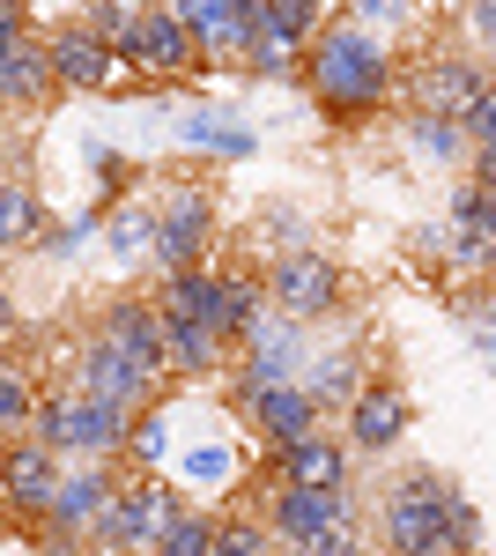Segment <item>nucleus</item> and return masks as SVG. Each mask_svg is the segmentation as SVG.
Wrapping results in <instances>:
<instances>
[{"label": "nucleus", "instance_id": "obj_1", "mask_svg": "<svg viewBox=\"0 0 496 556\" xmlns=\"http://www.w3.org/2000/svg\"><path fill=\"white\" fill-rule=\"evenodd\" d=\"M296 83H304V97L319 104L327 127H371L378 112L400 97V60H393V45L378 38L371 23L333 15L327 30L304 45Z\"/></svg>", "mask_w": 496, "mask_h": 556}, {"label": "nucleus", "instance_id": "obj_2", "mask_svg": "<svg viewBox=\"0 0 496 556\" xmlns=\"http://www.w3.org/2000/svg\"><path fill=\"white\" fill-rule=\"evenodd\" d=\"M30 438L52 445L60 460H126V438H133V408L119 401H97L82 386H44L38 416H30Z\"/></svg>", "mask_w": 496, "mask_h": 556}, {"label": "nucleus", "instance_id": "obj_3", "mask_svg": "<svg viewBox=\"0 0 496 556\" xmlns=\"http://www.w3.org/2000/svg\"><path fill=\"white\" fill-rule=\"evenodd\" d=\"M445 497H453V475L400 468L385 490H378V549L453 556V542H445Z\"/></svg>", "mask_w": 496, "mask_h": 556}, {"label": "nucleus", "instance_id": "obj_4", "mask_svg": "<svg viewBox=\"0 0 496 556\" xmlns=\"http://www.w3.org/2000/svg\"><path fill=\"white\" fill-rule=\"evenodd\" d=\"M149 201H156V253H149V267L156 275H178V267H201L207 253H215V186L193 172H170L149 186Z\"/></svg>", "mask_w": 496, "mask_h": 556}, {"label": "nucleus", "instance_id": "obj_5", "mask_svg": "<svg viewBox=\"0 0 496 556\" xmlns=\"http://www.w3.org/2000/svg\"><path fill=\"white\" fill-rule=\"evenodd\" d=\"M186 505V490L170 482V475H119V490H112V513L89 527V556H149L164 542V527L178 519Z\"/></svg>", "mask_w": 496, "mask_h": 556}, {"label": "nucleus", "instance_id": "obj_6", "mask_svg": "<svg viewBox=\"0 0 496 556\" xmlns=\"http://www.w3.org/2000/svg\"><path fill=\"white\" fill-rule=\"evenodd\" d=\"M267 304L282 319H304V327H327L333 312L348 304V267L327 253V245H290V253H267Z\"/></svg>", "mask_w": 496, "mask_h": 556}, {"label": "nucleus", "instance_id": "obj_7", "mask_svg": "<svg viewBox=\"0 0 496 556\" xmlns=\"http://www.w3.org/2000/svg\"><path fill=\"white\" fill-rule=\"evenodd\" d=\"M489 89H496V75L474 52H459V45L422 52L415 67H400V104H408V112H430V119H467Z\"/></svg>", "mask_w": 496, "mask_h": 556}, {"label": "nucleus", "instance_id": "obj_8", "mask_svg": "<svg viewBox=\"0 0 496 556\" xmlns=\"http://www.w3.org/2000/svg\"><path fill=\"white\" fill-rule=\"evenodd\" d=\"M259 519H267V534L290 556H304L333 527H364V490L356 482L348 490H296V482H282V490L259 497Z\"/></svg>", "mask_w": 496, "mask_h": 556}, {"label": "nucleus", "instance_id": "obj_9", "mask_svg": "<svg viewBox=\"0 0 496 556\" xmlns=\"http://www.w3.org/2000/svg\"><path fill=\"white\" fill-rule=\"evenodd\" d=\"M112 52H119V67L133 75V83H193V75H207L193 30L170 15L164 0H149V8H141V23H133Z\"/></svg>", "mask_w": 496, "mask_h": 556}, {"label": "nucleus", "instance_id": "obj_10", "mask_svg": "<svg viewBox=\"0 0 496 556\" xmlns=\"http://www.w3.org/2000/svg\"><path fill=\"white\" fill-rule=\"evenodd\" d=\"M311 356H319V327L267 312V319L252 327V342L230 356V393H245V386H290V379L304 386Z\"/></svg>", "mask_w": 496, "mask_h": 556}, {"label": "nucleus", "instance_id": "obj_11", "mask_svg": "<svg viewBox=\"0 0 496 556\" xmlns=\"http://www.w3.org/2000/svg\"><path fill=\"white\" fill-rule=\"evenodd\" d=\"M67 386H82V393H97V401H119V408H156L164 401V379L156 371H141L126 349H112L97 327H89L82 342H75V356H67Z\"/></svg>", "mask_w": 496, "mask_h": 556}, {"label": "nucleus", "instance_id": "obj_12", "mask_svg": "<svg viewBox=\"0 0 496 556\" xmlns=\"http://www.w3.org/2000/svg\"><path fill=\"white\" fill-rule=\"evenodd\" d=\"M252 482L259 490H348L356 482V453H348V438H333V430H311V438H296L282 453H252Z\"/></svg>", "mask_w": 496, "mask_h": 556}, {"label": "nucleus", "instance_id": "obj_13", "mask_svg": "<svg viewBox=\"0 0 496 556\" xmlns=\"http://www.w3.org/2000/svg\"><path fill=\"white\" fill-rule=\"evenodd\" d=\"M230 408H238V424H245V438L259 445V453H282V445H296V438L327 430L319 401H311L296 379L290 386H245V393H230Z\"/></svg>", "mask_w": 496, "mask_h": 556}, {"label": "nucleus", "instance_id": "obj_14", "mask_svg": "<svg viewBox=\"0 0 496 556\" xmlns=\"http://www.w3.org/2000/svg\"><path fill=\"white\" fill-rule=\"evenodd\" d=\"M44 52H52V83H60V97H112V89L126 83L119 52L97 38L82 15L52 23V30H44Z\"/></svg>", "mask_w": 496, "mask_h": 556}, {"label": "nucleus", "instance_id": "obj_15", "mask_svg": "<svg viewBox=\"0 0 496 556\" xmlns=\"http://www.w3.org/2000/svg\"><path fill=\"white\" fill-rule=\"evenodd\" d=\"M415 430V393L393 371H371V386L348 401V416H341V438H348V453L356 460H378V453H393L400 438Z\"/></svg>", "mask_w": 496, "mask_h": 556}, {"label": "nucleus", "instance_id": "obj_16", "mask_svg": "<svg viewBox=\"0 0 496 556\" xmlns=\"http://www.w3.org/2000/svg\"><path fill=\"white\" fill-rule=\"evenodd\" d=\"M60 475H67V460H60L52 445H38V438H0V505H8L15 519L44 527Z\"/></svg>", "mask_w": 496, "mask_h": 556}, {"label": "nucleus", "instance_id": "obj_17", "mask_svg": "<svg viewBox=\"0 0 496 556\" xmlns=\"http://www.w3.org/2000/svg\"><path fill=\"white\" fill-rule=\"evenodd\" d=\"M52 201L30 186V149H8L0 156V253H38L52 238Z\"/></svg>", "mask_w": 496, "mask_h": 556}, {"label": "nucleus", "instance_id": "obj_18", "mask_svg": "<svg viewBox=\"0 0 496 556\" xmlns=\"http://www.w3.org/2000/svg\"><path fill=\"white\" fill-rule=\"evenodd\" d=\"M112 490H119V460H67L44 527H52V534H75V542L89 549V527L112 513Z\"/></svg>", "mask_w": 496, "mask_h": 556}, {"label": "nucleus", "instance_id": "obj_19", "mask_svg": "<svg viewBox=\"0 0 496 556\" xmlns=\"http://www.w3.org/2000/svg\"><path fill=\"white\" fill-rule=\"evenodd\" d=\"M97 334L112 349H126L141 371H156V379L170 386V356H164V312H156V298H112L104 312H97Z\"/></svg>", "mask_w": 496, "mask_h": 556}, {"label": "nucleus", "instance_id": "obj_20", "mask_svg": "<svg viewBox=\"0 0 496 556\" xmlns=\"http://www.w3.org/2000/svg\"><path fill=\"white\" fill-rule=\"evenodd\" d=\"M60 97V83H52V52H44V38L30 30L23 45H8L0 52V119H30V112H44Z\"/></svg>", "mask_w": 496, "mask_h": 556}, {"label": "nucleus", "instance_id": "obj_21", "mask_svg": "<svg viewBox=\"0 0 496 556\" xmlns=\"http://www.w3.org/2000/svg\"><path fill=\"white\" fill-rule=\"evenodd\" d=\"M178 149L186 156H201V164H245L252 149H259V134L238 119V112H222V104H193V112H178Z\"/></svg>", "mask_w": 496, "mask_h": 556}, {"label": "nucleus", "instance_id": "obj_22", "mask_svg": "<svg viewBox=\"0 0 496 556\" xmlns=\"http://www.w3.org/2000/svg\"><path fill=\"white\" fill-rule=\"evenodd\" d=\"M371 356L356 342H319V356H311V371H304V393L319 401V416H348V401L371 386Z\"/></svg>", "mask_w": 496, "mask_h": 556}, {"label": "nucleus", "instance_id": "obj_23", "mask_svg": "<svg viewBox=\"0 0 496 556\" xmlns=\"http://www.w3.org/2000/svg\"><path fill=\"white\" fill-rule=\"evenodd\" d=\"M156 312H164V304H156ZM164 356H170V379H186V386L230 379V342H222L215 327H201V319L164 312Z\"/></svg>", "mask_w": 496, "mask_h": 556}, {"label": "nucleus", "instance_id": "obj_24", "mask_svg": "<svg viewBox=\"0 0 496 556\" xmlns=\"http://www.w3.org/2000/svg\"><path fill=\"white\" fill-rule=\"evenodd\" d=\"M164 8L193 30L207 75H215V67H230V75H238V23H245V0H164Z\"/></svg>", "mask_w": 496, "mask_h": 556}, {"label": "nucleus", "instance_id": "obj_25", "mask_svg": "<svg viewBox=\"0 0 496 556\" xmlns=\"http://www.w3.org/2000/svg\"><path fill=\"white\" fill-rule=\"evenodd\" d=\"M156 304H164V312H178V319H201V327H215V334H222V267H215V260H201V267L164 275Z\"/></svg>", "mask_w": 496, "mask_h": 556}, {"label": "nucleus", "instance_id": "obj_26", "mask_svg": "<svg viewBox=\"0 0 496 556\" xmlns=\"http://www.w3.org/2000/svg\"><path fill=\"white\" fill-rule=\"evenodd\" d=\"M408 156L422 164V172H459L467 178V156H474V141H467V127L459 119H430V112H408Z\"/></svg>", "mask_w": 496, "mask_h": 556}, {"label": "nucleus", "instance_id": "obj_27", "mask_svg": "<svg viewBox=\"0 0 496 556\" xmlns=\"http://www.w3.org/2000/svg\"><path fill=\"white\" fill-rule=\"evenodd\" d=\"M275 304H267V275L259 267H222V342H230V356L252 342V327L267 319Z\"/></svg>", "mask_w": 496, "mask_h": 556}, {"label": "nucleus", "instance_id": "obj_28", "mask_svg": "<svg viewBox=\"0 0 496 556\" xmlns=\"http://www.w3.org/2000/svg\"><path fill=\"white\" fill-rule=\"evenodd\" d=\"M104 253L119 260V267H141V260L156 253V201H149L141 186H133L119 208L104 215Z\"/></svg>", "mask_w": 496, "mask_h": 556}, {"label": "nucleus", "instance_id": "obj_29", "mask_svg": "<svg viewBox=\"0 0 496 556\" xmlns=\"http://www.w3.org/2000/svg\"><path fill=\"white\" fill-rule=\"evenodd\" d=\"M170 453H178V401H156V408H141V416H133L126 460H133L141 475H164Z\"/></svg>", "mask_w": 496, "mask_h": 556}, {"label": "nucleus", "instance_id": "obj_30", "mask_svg": "<svg viewBox=\"0 0 496 556\" xmlns=\"http://www.w3.org/2000/svg\"><path fill=\"white\" fill-rule=\"evenodd\" d=\"M38 371L0 356V438H30V416H38Z\"/></svg>", "mask_w": 496, "mask_h": 556}, {"label": "nucleus", "instance_id": "obj_31", "mask_svg": "<svg viewBox=\"0 0 496 556\" xmlns=\"http://www.w3.org/2000/svg\"><path fill=\"white\" fill-rule=\"evenodd\" d=\"M215 519H222L215 505H193V497H186L178 519L164 527V542H156L149 556H215Z\"/></svg>", "mask_w": 496, "mask_h": 556}, {"label": "nucleus", "instance_id": "obj_32", "mask_svg": "<svg viewBox=\"0 0 496 556\" xmlns=\"http://www.w3.org/2000/svg\"><path fill=\"white\" fill-rule=\"evenodd\" d=\"M282 542L267 534V519H259V505H238V513L215 519V556H275Z\"/></svg>", "mask_w": 496, "mask_h": 556}, {"label": "nucleus", "instance_id": "obj_33", "mask_svg": "<svg viewBox=\"0 0 496 556\" xmlns=\"http://www.w3.org/2000/svg\"><path fill=\"white\" fill-rule=\"evenodd\" d=\"M267 15H275V45L304 52V45L333 23V0H267Z\"/></svg>", "mask_w": 496, "mask_h": 556}, {"label": "nucleus", "instance_id": "obj_34", "mask_svg": "<svg viewBox=\"0 0 496 556\" xmlns=\"http://www.w3.org/2000/svg\"><path fill=\"white\" fill-rule=\"evenodd\" d=\"M445 223H453V230H474V238H489V245H496V193H489V186H474V178H459L453 193H445Z\"/></svg>", "mask_w": 496, "mask_h": 556}, {"label": "nucleus", "instance_id": "obj_35", "mask_svg": "<svg viewBox=\"0 0 496 556\" xmlns=\"http://www.w3.org/2000/svg\"><path fill=\"white\" fill-rule=\"evenodd\" d=\"M104 215H112V201H89L82 215H67V223H52V238H44L38 253L44 260H75L89 245V238H104Z\"/></svg>", "mask_w": 496, "mask_h": 556}, {"label": "nucleus", "instance_id": "obj_36", "mask_svg": "<svg viewBox=\"0 0 496 556\" xmlns=\"http://www.w3.org/2000/svg\"><path fill=\"white\" fill-rule=\"evenodd\" d=\"M453 15H459V52H474L496 75V0H459Z\"/></svg>", "mask_w": 496, "mask_h": 556}, {"label": "nucleus", "instance_id": "obj_37", "mask_svg": "<svg viewBox=\"0 0 496 556\" xmlns=\"http://www.w3.org/2000/svg\"><path fill=\"white\" fill-rule=\"evenodd\" d=\"M445 542H453V556H482V505L459 482H453V497H445Z\"/></svg>", "mask_w": 496, "mask_h": 556}, {"label": "nucleus", "instance_id": "obj_38", "mask_svg": "<svg viewBox=\"0 0 496 556\" xmlns=\"http://www.w3.org/2000/svg\"><path fill=\"white\" fill-rule=\"evenodd\" d=\"M304 556H378V542H371V527H333V534H319Z\"/></svg>", "mask_w": 496, "mask_h": 556}, {"label": "nucleus", "instance_id": "obj_39", "mask_svg": "<svg viewBox=\"0 0 496 556\" xmlns=\"http://www.w3.org/2000/svg\"><path fill=\"white\" fill-rule=\"evenodd\" d=\"M30 38V0H0V52Z\"/></svg>", "mask_w": 496, "mask_h": 556}, {"label": "nucleus", "instance_id": "obj_40", "mask_svg": "<svg viewBox=\"0 0 496 556\" xmlns=\"http://www.w3.org/2000/svg\"><path fill=\"white\" fill-rule=\"evenodd\" d=\"M459 127H467V141H474V149H489V141H496V89L474 104V112H467V119H459Z\"/></svg>", "mask_w": 496, "mask_h": 556}, {"label": "nucleus", "instance_id": "obj_41", "mask_svg": "<svg viewBox=\"0 0 496 556\" xmlns=\"http://www.w3.org/2000/svg\"><path fill=\"white\" fill-rule=\"evenodd\" d=\"M348 15H356V23H400L408 0H348Z\"/></svg>", "mask_w": 496, "mask_h": 556}, {"label": "nucleus", "instance_id": "obj_42", "mask_svg": "<svg viewBox=\"0 0 496 556\" xmlns=\"http://www.w3.org/2000/svg\"><path fill=\"white\" fill-rule=\"evenodd\" d=\"M15 334H23V304H15V290L0 282V356L15 349Z\"/></svg>", "mask_w": 496, "mask_h": 556}, {"label": "nucleus", "instance_id": "obj_43", "mask_svg": "<svg viewBox=\"0 0 496 556\" xmlns=\"http://www.w3.org/2000/svg\"><path fill=\"white\" fill-rule=\"evenodd\" d=\"M467 178H474V186H489V193H496V141H489V149H474V156H467Z\"/></svg>", "mask_w": 496, "mask_h": 556}, {"label": "nucleus", "instance_id": "obj_44", "mask_svg": "<svg viewBox=\"0 0 496 556\" xmlns=\"http://www.w3.org/2000/svg\"><path fill=\"white\" fill-rule=\"evenodd\" d=\"M38 549H44V556H82V542H75V534H52V527H38Z\"/></svg>", "mask_w": 496, "mask_h": 556}, {"label": "nucleus", "instance_id": "obj_45", "mask_svg": "<svg viewBox=\"0 0 496 556\" xmlns=\"http://www.w3.org/2000/svg\"><path fill=\"white\" fill-rule=\"evenodd\" d=\"M482 319H489V327H474V349H482V356H489V349H496V298L482 304Z\"/></svg>", "mask_w": 496, "mask_h": 556}, {"label": "nucleus", "instance_id": "obj_46", "mask_svg": "<svg viewBox=\"0 0 496 556\" xmlns=\"http://www.w3.org/2000/svg\"><path fill=\"white\" fill-rule=\"evenodd\" d=\"M489 371H496V349H489Z\"/></svg>", "mask_w": 496, "mask_h": 556}, {"label": "nucleus", "instance_id": "obj_47", "mask_svg": "<svg viewBox=\"0 0 496 556\" xmlns=\"http://www.w3.org/2000/svg\"><path fill=\"white\" fill-rule=\"evenodd\" d=\"M378 556H400V549H378Z\"/></svg>", "mask_w": 496, "mask_h": 556}, {"label": "nucleus", "instance_id": "obj_48", "mask_svg": "<svg viewBox=\"0 0 496 556\" xmlns=\"http://www.w3.org/2000/svg\"><path fill=\"white\" fill-rule=\"evenodd\" d=\"M275 556H290V549H275Z\"/></svg>", "mask_w": 496, "mask_h": 556}]
</instances>
